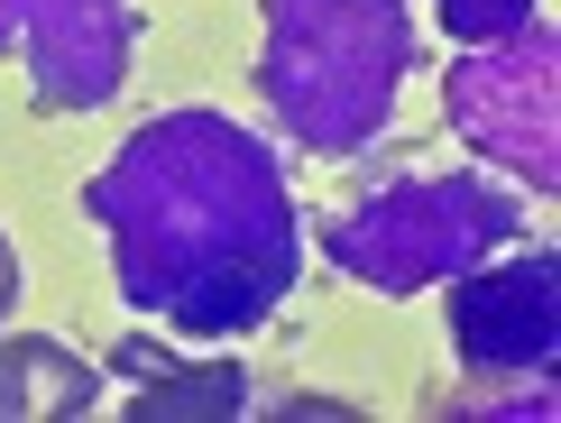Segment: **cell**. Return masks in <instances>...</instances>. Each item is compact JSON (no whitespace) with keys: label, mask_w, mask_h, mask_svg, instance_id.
Here are the masks:
<instances>
[{"label":"cell","mask_w":561,"mask_h":423,"mask_svg":"<svg viewBox=\"0 0 561 423\" xmlns=\"http://www.w3.org/2000/svg\"><path fill=\"white\" fill-rule=\"evenodd\" d=\"M451 341L470 368H552V249L451 295Z\"/></svg>","instance_id":"cell-4"},{"label":"cell","mask_w":561,"mask_h":423,"mask_svg":"<svg viewBox=\"0 0 561 423\" xmlns=\"http://www.w3.org/2000/svg\"><path fill=\"white\" fill-rule=\"evenodd\" d=\"M10 304H19V258H10V230H0V322H10Z\"/></svg>","instance_id":"cell-9"},{"label":"cell","mask_w":561,"mask_h":423,"mask_svg":"<svg viewBox=\"0 0 561 423\" xmlns=\"http://www.w3.org/2000/svg\"><path fill=\"white\" fill-rule=\"evenodd\" d=\"M442 28H451L460 46H497V37L534 28V0H442Z\"/></svg>","instance_id":"cell-7"},{"label":"cell","mask_w":561,"mask_h":423,"mask_svg":"<svg viewBox=\"0 0 561 423\" xmlns=\"http://www.w3.org/2000/svg\"><path fill=\"white\" fill-rule=\"evenodd\" d=\"M111 368L129 387V405L138 423H221V414H249V368L240 359H175V350H157V341H111Z\"/></svg>","instance_id":"cell-5"},{"label":"cell","mask_w":561,"mask_h":423,"mask_svg":"<svg viewBox=\"0 0 561 423\" xmlns=\"http://www.w3.org/2000/svg\"><path fill=\"white\" fill-rule=\"evenodd\" d=\"M249 167H259V138L203 121V111L157 121V129H138L129 148H121V175L148 184L167 211L194 221L184 240H157V249L121 258V286L148 304V313H167L175 332H194V341L259 332V322L276 313V286H286V267H267V258L213 240V230H221V194H230Z\"/></svg>","instance_id":"cell-1"},{"label":"cell","mask_w":561,"mask_h":423,"mask_svg":"<svg viewBox=\"0 0 561 423\" xmlns=\"http://www.w3.org/2000/svg\"><path fill=\"white\" fill-rule=\"evenodd\" d=\"M516 230V203L488 194V184L451 175V184H396L387 203L350 211L322 230V249L350 276H378V286H424V276H460L479 249H497Z\"/></svg>","instance_id":"cell-3"},{"label":"cell","mask_w":561,"mask_h":423,"mask_svg":"<svg viewBox=\"0 0 561 423\" xmlns=\"http://www.w3.org/2000/svg\"><path fill=\"white\" fill-rule=\"evenodd\" d=\"M267 414H286V423H295V414H350V405H341V396H276Z\"/></svg>","instance_id":"cell-8"},{"label":"cell","mask_w":561,"mask_h":423,"mask_svg":"<svg viewBox=\"0 0 561 423\" xmlns=\"http://www.w3.org/2000/svg\"><path fill=\"white\" fill-rule=\"evenodd\" d=\"M405 75V0H267L259 83L313 148H350L387 121Z\"/></svg>","instance_id":"cell-2"},{"label":"cell","mask_w":561,"mask_h":423,"mask_svg":"<svg viewBox=\"0 0 561 423\" xmlns=\"http://www.w3.org/2000/svg\"><path fill=\"white\" fill-rule=\"evenodd\" d=\"M102 405V378L46 332H10L0 341V423H75Z\"/></svg>","instance_id":"cell-6"}]
</instances>
